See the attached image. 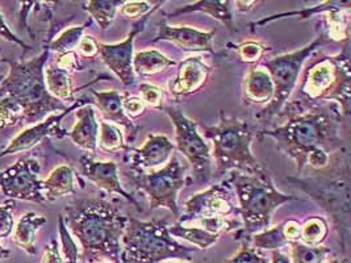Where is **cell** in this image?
Masks as SVG:
<instances>
[{
	"label": "cell",
	"mask_w": 351,
	"mask_h": 263,
	"mask_svg": "<svg viewBox=\"0 0 351 263\" xmlns=\"http://www.w3.org/2000/svg\"><path fill=\"white\" fill-rule=\"evenodd\" d=\"M278 117H286L285 124L259 132L261 137H270L296 164L300 174L306 166L308 157L325 150L329 154L345 150L339 136L345 115L335 103H308L289 99Z\"/></svg>",
	"instance_id": "1"
},
{
	"label": "cell",
	"mask_w": 351,
	"mask_h": 263,
	"mask_svg": "<svg viewBox=\"0 0 351 263\" xmlns=\"http://www.w3.org/2000/svg\"><path fill=\"white\" fill-rule=\"evenodd\" d=\"M64 224L80 242V258L86 263L107 258L121 263V237L128 216L101 197L78 199L64 208Z\"/></svg>",
	"instance_id": "2"
},
{
	"label": "cell",
	"mask_w": 351,
	"mask_h": 263,
	"mask_svg": "<svg viewBox=\"0 0 351 263\" xmlns=\"http://www.w3.org/2000/svg\"><path fill=\"white\" fill-rule=\"evenodd\" d=\"M49 54L50 49L47 42L44 50L29 61L19 62L1 58V62L8 65L10 71L0 83V92L21 110L23 123L37 124L49 115L64 112L70 107L50 95L47 88L44 71Z\"/></svg>",
	"instance_id": "3"
},
{
	"label": "cell",
	"mask_w": 351,
	"mask_h": 263,
	"mask_svg": "<svg viewBox=\"0 0 351 263\" xmlns=\"http://www.w3.org/2000/svg\"><path fill=\"white\" fill-rule=\"evenodd\" d=\"M226 179L232 184L239 200L242 225L233 234L240 242L249 241L253 234L270 228L272 214L279 207L293 200H300L299 197L280 192L265 167L256 173L230 171Z\"/></svg>",
	"instance_id": "4"
},
{
	"label": "cell",
	"mask_w": 351,
	"mask_h": 263,
	"mask_svg": "<svg viewBox=\"0 0 351 263\" xmlns=\"http://www.w3.org/2000/svg\"><path fill=\"white\" fill-rule=\"evenodd\" d=\"M306 62L298 83L299 100L335 103L343 115H350V40L342 42V50L335 55H312Z\"/></svg>",
	"instance_id": "5"
},
{
	"label": "cell",
	"mask_w": 351,
	"mask_h": 263,
	"mask_svg": "<svg viewBox=\"0 0 351 263\" xmlns=\"http://www.w3.org/2000/svg\"><path fill=\"white\" fill-rule=\"evenodd\" d=\"M203 133L213 145V178L220 179L230 171L256 173L262 168L253 151L254 131L247 120L225 115L220 111L217 125H202Z\"/></svg>",
	"instance_id": "6"
},
{
	"label": "cell",
	"mask_w": 351,
	"mask_h": 263,
	"mask_svg": "<svg viewBox=\"0 0 351 263\" xmlns=\"http://www.w3.org/2000/svg\"><path fill=\"white\" fill-rule=\"evenodd\" d=\"M169 227L167 218L141 221L128 216L121 237V263H160L170 258L190 262L197 249L179 242Z\"/></svg>",
	"instance_id": "7"
},
{
	"label": "cell",
	"mask_w": 351,
	"mask_h": 263,
	"mask_svg": "<svg viewBox=\"0 0 351 263\" xmlns=\"http://www.w3.org/2000/svg\"><path fill=\"white\" fill-rule=\"evenodd\" d=\"M326 42L332 41L328 37L326 29H324L302 49L280 54L263 62L262 66L269 71L274 83V98L259 114H256V120L267 123L282 112L298 87L304 65Z\"/></svg>",
	"instance_id": "8"
},
{
	"label": "cell",
	"mask_w": 351,
	"mask_h": 263,
	"mask_svg": "<svg viewBox=\"0 0 351 263\" xmlns=\"http://www.w3.org/2000/svg\"><path fill=\"white\" fill-rule=\"evenodd\" d=\"M129 178L134 183V187L147 197L150 210L166 208L176 220L180 217L178 195L192 183V178L189 175L187 161L182 160L179 153L174 151L169 162L157 170H132Z\"/></svg>",
	"instance_id": "9"
},
{
	"label": "cell",
	"mask_w": 351,
	"mask_h": 263,
	"mask_svg": "<svg viewBox=\"0 0 351 263\" xmlns=\"http://www.w3.org/2000/svg\"><path fill=\"white\" fill-rule=\"evenodd\" d=\"M298 187L306 191L315 200H317L321 207L332 216L335 228L338 231L341 241L346 247V241L350 236V181L349 170L342 173L339 168L338 174L325 175L317 179H293Z\"/></svg>",
	"instance_id": "10"
},
{
	"label": "cell",
	"mask_w": 351,
	"mask_h": 263,
	"mask_svg": "<svg viewBox=\"0 0 351 263\" xmlns=\"http://www.w3.org/2000/svg\"><path fill=\"white\" fill-rule=\"evenodd\" d=\"M176 128V150L192 167L193 179L209 183L213 179V160L206 138L199 132V124L174 105L162 108Z\"/></svg>",
	"instance_id": "11"
},
{
	"label": "cell",
	"mask_w": 351,
	"mask_h": 263,
	"mask_svg": "<svg viewBox=\"0 0 351 263\" xmlns=\"http://www.w3.org/2000/svg\"><path fill=\"white\" fill-rule=\"evenodd\" d=\"M236 199L234 190L228 179L215 183L184 203L183 211H180V217L176 223H193L204 217L237 218L240 214Z\"/></svg>",
	"instance_id": "12"
},
{
	"label": "cell",
	"mask_w": 351,
	"mask_h": 263,
	"mask_svg": "<svg viewBox=\"0 0 351 263\" xmlns=\"http://www.w3.org/2000/svg\"><path fill=\"white\" fill-rule=\"evenodd\" d=\"M41 164L31 155H23L15 164L0 171V191L10 200L49 204L44 195L43 181L38 178Z\"/></svg>",
	"instance_id": "13"
},
{
	"label": "cell",
	"mask_w": 351,
	"mask_h": 263,
	"mask_svg": "<svg viewBox=\"0 0 351 263\" xmlns=\"http://www.w3.org/2000/svg\"><path fill=\"white\" fill-rule=\"evenodd\" d=\"M153 14L154 12L137 20L124 41L116 44H104L99 41V55L103 64L125 87H133L136 84V74L133 71V47L136 37L144 32L146 24Z\"/></svg>",
	"instance_id": "14"
},
{
	"label": "cell",
	"mask_w": 351,
	"mask_h": 263,
	"mask_svg": "<svg viewBox=\"0 0 351 263\" xmlns=\"http://www.w3.org/2000/svg\"><path fill=\"white\" fill-rule=\"evenodd\" d=\"M86 104H91V101L87 98L78 99V100L74 101V104H71L64 112L49 115L43 121L34 124L29 128H25L24 131L17 134L16 137L8 144L7 148L4 149L3 151H0V158L16 154L20 151L31 150L36 145H38L40 142H43V140H45L48 137L64 138L69 134V132L61 127L64 117L70 115L71 112H75V110H78L80 107L86 105Z\"/></svg>",
	"instance_id": "15"
},
{
	"label": "cell",
	"mask_w": 351,
	"mask_h": 263,
	"mask_svg": "<svg viewBox=\"0 0 351 263\" xmlns=\"http://www.w3.org/2000/svg\"><path fill=\"white\" fill-rule=\"evenodd\" d=\"M82 175L87 181L94 183L97 188L108 192V194H117L123 199H125L129 204L134 205V208L143 212V207L137 199L128 192L119 177V166L113 161H97L91 154H83L78 161Z\"/></svg>",
	"instance_id": "16"
},
{
	"label": "cell",
	"mask_w": 351,
	"mask_h": 263,
	"mask_svg": "<svg viewBox=\"0 0 351 263\" xmlns=\"http://www.w3.org/2000/svg\"><path fill=\"white\" fill-rule=\"evenodd\" d=\"M212 75V66L200 57H189L178 65L176 77L167 83V91L174 99H184L200 92Z\"/></svg>",
	"instance_id": "17"
},
{
	"label": "cell",
	"mask_w": 351,
	"mask_h": 263,
	"mask_svg": "<svg viewBox=\"0 0 351 263\" xmlns=\"http://www.w3.org/2000/svg\"><path fill=\"white\" fill-rule=\"evenodd\" d=\"M157 28L158 32L152 42L167 41L183 51L215 54L212 41L216 36V31L206 32L189 25H170L166 23V20L160 21Z\"/></svg>",
	"instance_id": "18"
},
{
	"label": "cell",
	"mask_w": 351,
	"mask_h": 263,
	"mask_svg": "<svg viewBox=\"0 0 351 263\" xmlns=\"http://www.w3.org/2000/svg\"><path fill=\"white\" fill-rule=\"evenodd\" d=\"M130 167L133 171L157 170L169 162L176 151L174 142L165 134H149L141 148L133 149Z\"/></svg>",
	"instance_id": "19"
},
{
	"label": "cell",
	"mask_w": 351,
	"mask_h": 263,
	"mask_svg": "<svg viewBox=\"0 0 351 263\" xmlns=\"http://www.w3.org/2000/svg\"><path fill=\"white\" fill-rule=\"evenodd\" d=\"M91 94L95 99L96 107L99 108L100 115L103 116V120L117 127H123L127 132V144L133 142L138 136L140 127L125 114L123 108V94H120L117 90H91Z\"/></svg>",
	"instance_id": "20"
},
{
	"label": "cell",
	"mask_w": 351,
	"mask_h": 263,
	"mask_svg": "<svg viewBox=\"0 0 351 263\" xmlns=\"http://www.w3.org/2000/svg\"><path fill=\"white\" fill-rule=\"evenodd\" d=\"M300 227L302 224L298 220L289 218L272 228L253 234L249 242L256 250H280L292 242L300 241Z\"/></svg>",
	"instance_id": "21"
},
{
	"label": "cell",
	"mask_w": 351,
	"mask_h": 263,
	"mask_svg": "<svg viewBox=\"0 0 351 263\" xmlns=\"http://www.w3.org/2000/svg\"><path fill=\"white\" fill-rule=\"evenodd\" d=\"M274 98V83L262 65L252 66L242 82V101L245 105H267Z\"/></svg>",
	"instance_id": "22"
},
{
	"label": "cell",
	"mask_w": 351,
	"mask_h": 263,
	"mask_svg": "<svg viewBox=\"0 0 351 263\" xmlns=\"http://www.w3.org/2000/svg\"><path fill=\"white\" fill-rule=\"evenodd\" d=\"M77 123L74 124L73 129L69 132V137L71 141L91 155H94L97 149V138H99V129L100 124L96 117V111L93 104L82 105L75 110Z\"/></svg>",
	"instance_id": "23"
},
{
	"label": "cell",
	"mask_w": 351,
	"mask_h": 263,
	"mask_svg": "<svg viewBox=\"0 0 351 263\" xmlns=\"http://www.w3.org/2000/svg\"><path fill=\"white\" fill-rule=\"evenodd\" d=\"M192 12H202L206 14L208 16L216 18L220 21L226 29L230 32H236V24H234V17L232 14V1L229 0H199L191 4H187L179 10H176L171 14H167L166 20L176 18L186 14H192Z\"/></svg>",
	"instance_id": "24"
},
{
	"label": "cell",
	"mask_w": 351,
	"mask_h": 263,
	"mask_svg": "<svg viewBox=\"0 0 351 263\" xmlns=\"http://www.w3.org/2000/svg\"><path fill=\"white\" fill-rule=\"evenodd\" d=\"M78 181L80 177H77L73 167L67 164L57 166L54 170L50 171L48 178L43 181L44 195L48 203L56 201L61 197L74 195L77 192Z\"/></svg>",
	"instance_id": "25"
},
{
	"label": "cell",
	"mask_w": 351,
	"mask_h": 263,
	"mask_svg": "<svg viewBox=\"0 0 351 263\" xmlns=\"http://www.w3.org/2000/svg\"><path fill=\"white\" fill-rule=\"evenodd\" d=\"M47 224V217L36 212H27L21 216L14 228V242L19 249L29 255H36V238L37 231Z\"/></svg>",
	"instance_id": "26"
},
{
	"label": "cell",
	"mask_w": 351,
	"mask_h": 263,
	"mask_svg": "<svg viewBox=\"0 0 351 263\" xmlns=\"http://www.w3.org/2000/svg\"><path fill=\"white\" fill-rule=\"evenodd\" d=\"M44 75H45V83L50 95L58 99L66 105L74 104L75 92L80 88L78 90L74 88L73 78H71L73 74L64 71L62 68H58L56 65H50L45 67Z\"/></svg>",
	"instance_id": "27"
},
{
	"label": "cell",
	"mask_w": 351,
	"mask_h": 263,
	"mask_svg": "<svg viewBox=\"0 0 351 263\" xmlns=\"http://www.w3.org/2000/svg\"><path fill=\"white\" fill-rule=\"evenodd\" d=\"M346 7H351L350 0H346V1H341V0H328V1H324V3H319L316 4L313 7H306L303 10H299V11H289V12H285V14H276V15H271V16L263 17L261 20H256L254 23L250 24L252 27V32H254L256 28H261V27H265L266 24L272 23V21H276V20H283L286 17H298L300 20H305V18H309L312 16H317V15H326L332 11L335 10H341V8H346Z\"/></svg>",
	"instance_id": "28"
},
{
	"label": "cell",
	"mask_w": 351,
	"mask_h": 263,
	"mask_svg": "<svg viewBox=\"0 0 351 263\" xmlns=\"http://www.w3.org/2000/svg\"><path fill=\"white\" fill-rule=\"evenodd\" d=\"M176 66L174 60L156 49L137 51L133 55V71L140 77H152Z\"/></svg>",
	"instance_id": "29"
},
{
	"label": "cell",
	"mask_w": 351,
	"mask_h": 263,
	"mask_svg": "<svg viewBox=\"0 0 351 263\" xmlns=\"http://www.w3.org/2000/svg\"><path fill=\"white\" fill-rule=\"evenodd\" d=\"M169 231L174 238H180L183 241H187L191 244L192 247H196V249H200V250H207L209 247H213L215 244H217V241L221 237L220 234L209 233L207 230L203 229L202 227L183 225L179 223L170 225Z\"/></svg>",
	"instance_id": "30"
},
{
	"label": "cell",
	"mask_w": 351,
	"mask_h": 263,
	"mask_svg": "<svg viewBox=\"0 0 351 263\" xmlns=\"http://www.w3.org/2000/svg\"><path fill=\"white\" fill-rule=\"evenodd\" d=\"M123 4L124 0H90L84 3L83 10L91 15L101 31H107Z\"/></svg>",
	"instance_id": "31"
},
{
	"label": "cell",
	"mask_w": 351,
	"mask_h": 263,
	"mask_svg": "<svg viewBox=\"0 0 351 263\" xmlns=\"http://www.w3.org/2000/svg\"><path fill=\"white\" fill-rule=\"evenodd\" d=\"M329 223L322 216L309 217L300 227V241L304 245L319 247L329 236Z\"/></svg>",
	"instance_id": "32"
},
{
	"label": "cell",
	"mask_w": 351,
	"mask_h": 263,
	"mask_svg": "<svg viewBox=\"0 0 351 263\" xmlns=\"http://www.w3.org/2000/svg\"><path fill=\"white\" fill-rule=\"evenodd\" d=\"M99 124H100V129H99L97 145L103 151L114 153L119 150H130L125 141L124 132L121 131L117 125L107 123L104 120H101Z\"/></svg>",
	"instance_id": "33"
},
{
	"label": "cell",
	"mask_w": 351,
	"mask_h": 263,
	"mask_svg": "<svg viewBox=\"0 0 351 263\" xmlns=\"http://www.w3.org/2000/svg\"><path fill=\"white\" fill-rule=\"evenodd\" d=\"M91 23H93V20L90 18L88 21H86L82 25H74V27L64 29V32L60 33L54 40H51L49 42V49L50 51H56L57 54H62L67 51H75L80 45L82 37H83V33L87 27L91 25Z\"/></svg>",
	"instance_id": "34"
},
{
	"label": "cell",
	"mask_w": 351,
	"mask_h": 263,
	"mask_svg": "<svg viewBox=\"0 0 351 263\" xmlns=\"http://www.w3.org/2000/svg\"><path fill=\"white\" fill-rule=\"evenodd\" d=\"M226 48L234 50L240 58L241 62L256 65L258 64L267 51L272 49L271 47L266 42L256 41V40H245L241 42H229Z\"/></svg>",
	"instance_id": "35"
},
{
	"label": "cell",
	"mask_w": 351,
	"mask_h": 263,
	"mask_svg": "<svg viewBox=\"0 0 351 263\" xmlns=\"http://www.w3.org/2000/svg\"><path fill=\"white\" fill-rule=\"evenodd\" d=\"M291 247V262L292 263H324L328 255L332 254L330 247H309L302 242H292Z\"/></svg>",
	"instance_id": "36"
},
{
	"label": "cell",
	"mask_w": 351,
	"mask_h": 263,
	"mask_svg": "<svg viewBox=\"0 0 351 263\" xmlns=\"http://www.w3.org/2000/svg\"><path fill=\"white\" fill-rule=\"evenodd\" d=\"M58 234H60V250L64 263H78L80 258V250L74 237L67 229L64 224V214L58 216Z\"/></svg>",
	"instance_id": "37"
},
{
	"label": "cell",
	"mask_w": 351,
	"mask_h": 263,
	"mask_svg": "<svg viewBox=\"0 0 351 263\" xmlns=\"http://www.w3.org/2000/svg\"><path fill=\"white\" fill-rule=\"evenodd\" d=\"M162 4H165V1H162V0L160 1L132 0V1H124L120 11H121L123 16L127 17L129 20H140L141 17L160 10Z\"/></svg>",
	"instance_id": "38"
},
{
	"label": "cell",
	"mask_w": 351,
	"mask_h": 263,
	"mask_svg": "<svg viewBox=\"0 0 351 263\" xmlns=\"http://www.w3.org/2000/svg\"><path fill=\"white\" fill-rule=\"evenodd\" d=\"M20 123H23L21 110L10 99H1L0 100V129L15 127Z\"/></svg>",
	"instance_id": "39"
},
{
	"label": "cell",
	"mask_w": 351,
	"mask_h": 263,
	"mask_svg": "<svg viewBox=\"0 0 351 263\" xmlns=\"http://www.w3.org/2000/svg\"><path fill=\"white\" fill-rule=\"evenodd\" d=\"M140 98L144 101L146 107L154 108V110H162L165 107V91L152 83L143 82L138 86Z\"/></svg>",
	"instance_id": "40"
},
{
	"label": "cell",
	"mask_w": 351,
	"mask_h": 263,
	"mask_svg": "<svg viewBox=\"0 0 351 263\" xmlns=\"http://www.w3.org/2000/svg\"><path fill=\"white\" fill-rule=\"evenodd\" d=\"M223 263H270V260L252 247L249 241H241L240 250Z\"/></svg>",
	"instance_id": "41"
},
{
	"label": "cell",
	"mask_w": 351,
	"mask_h": 263,
	"mask_svg": "<svg viewBox=\"0 0 351 263\" xmlns=\"http://www.w3.org/2000/svg\"><path fill=\"white\" fill-rule=\"evenodd\" d=\"M15 208H16L15 200H7L3 204H0V238H7L14 231Z\"/></svg>",
	"instance_id": "42"
},
{
	"label": "cell",
	"mask_w": 351,
	"mask_h": 263,
	"mask_svg": "<svg viewBox=\"0 0 351 263\" xmlns=\"http://www.w3.org/2000/svg\"><path fill=\"white\" fill-rule=\"evenodd\" d=\"M56 66L70 74L83 70V66L80 64V54L77 51H67V53L58 54L56 60Z\"/></svg>",
	"instance_id": "43"
},
{
	"label": "cell",
	"mask_w": 351,
	"mask_h": 263,
	"mask_svg": "<svg viewBox=\"0 0 351 263\" xmlns=\"http://www.w3.org/2000/svg\"><path fill=\"white\" fill-rule=\"evenodd\" d=\"M123 108L129 118H132V120L138 118L140 116L144 115L146 112V105L141 98L130 95L128 92L123 94Z\"/></svg>",
	"instance_id": "44"
},
{
	"label": "cell",
	"mask_w": 351,
	"mask_h": 263,
	"mask_svg": "<svg viewBox=\"0 0 351 263\" xmlns=\"http://www.w3.org/2000/svg\"><path fill=\"white\" fill-rule=\"evenodd\" d=\"M41 263H64L57 238H50V241L44 247Z\"/></svg>",
	"instance_id": "45"
},
{
	"label": "cell",
	"mask_w": 351,
	"mask_h": 263,
	"mask_svg": "<svg viewBox=\"0 0 351 263\" xmlns=\"http://www.w3.org/2000/svg\"><path fill=\"white\" fill-rule=\"evenodd\" d=\"M77 49L83 58H95L99 55V41L93 36H83Z\"/></svg>",
	"instance_id": "46"
},
{
	"label": "cell",
	"mask_w": 351,
	"mask_h": 263,
	"mask_svg": "<svg viewBox=\"0 0 351 263\" xmlns=\"http://www.w3.org/2000/svg\"><path fill=\"white\" fill-rule=\"evenodd\" d=\"M0 37L8 42H14L19 47H21L24 51L31 50V47L28 44H25L24 40H21V37H17L16 34L11 31V28L7 25L4 17L1 15V12H0Z\"/></svg>",
	"instance_id": "47"
},
{
	"label": "cell",
	"mask_w": 351,
	"mask_h": 263,
	"mask_svg": "<svg viewBox=\"0 0 351 263\" xmlns=\"http://www.w3.org/2000/svg\"><path fill=\"white\" fill-rule=\"evenodd\" d=\"M232 3L234 4V7H236V10H237V11H240L242 14H245V12H249L250 10H253L259 1H256V0H250V1H240V0H237V1H232Z\"/></svg>",
	"instance_id": "48"
},
{
	"label": "cell",
	"mask_w": 351,
	"mask_h": 263,
	"mask_svg": "<svg viewBox=\"0 0 351 263\" xmlns=\"http://www.w3.org/2000/svg\"><path fill=\"white\" fill-rule=\"evenodd\" d=\"M270 263H292L289 255L283 253L282 250H274L271 251V261Z\"/></svg>",
	"instance_id": "49"
},
{
	"label": "cell",
	"mask_w": 351,
	"mask_h": 263,
	"mask_svg": "<svg viewBox=\"0 0 351 263\" xmlns=\"http://www.w3.org/2000/svg\"><path fill=\"white\" fill-rule=\"evenodd\" d=\"M10 255H11V250L7 249V247H3V245L0 244V261L10 258Z\"/></svg>",
	"instance_id": "50"
},
{
	"label": "cell",
	"mask_w": 351,
	"mask_h": 263,
	"mask_svg": "<svg viewBox=\"0 0 351 263\" xmlns=\"http://www.w3.org/2000/svg\"><path fill=\"white\" fill-rule=\"evenodd\" d=\"M328 263H350L349 262V260L348 258H335V260H332L330 262Z\"/></svg>",
	"instance_id": "51"
},
{
	"label": "cell",
	"mask_w": 351,
	"mask_h": 263,
	"mask_svg": "<svg viewBox=\"0 0 351 263\" xmlns=\"http://www.w3.org/2000/svg\"><path fill=\"white\" fill-rule=\"evenodd\" d=\"M160 263H191V262H187V261H165V262H160Z\"/></svg>",
	"instance_id": "52"
},
{
	"label": "cell",
	"mask_w": 351,
	"mask_h": 263,
	"mask_svg": "<svg viewBox=\"0 0 351 263\" xmlns=\"http://www.w3.org/2000/svg\"><path fill=\"white\" fill-rule=\"evenodd\" d=\"M96 263H112V262H106V261H99V262Z\"/></svg>",
	"instance_id": "53"
},
{
	"label": "cell",
	"mask_w": 351,
	"mask_h": 263,
	"mask_svg": "<svg viewBox=\"0 0 351 263\" xmlns=\"http://www.w3.org/2000/svg\"><path fill=\"white\" fill-rule=\"evenodd\" d=\"M0 50H1V49H0ZM0 64H3V62H1V60H0Z\"/></svg>",
	"instance_id": "54"
}]
</instances>
